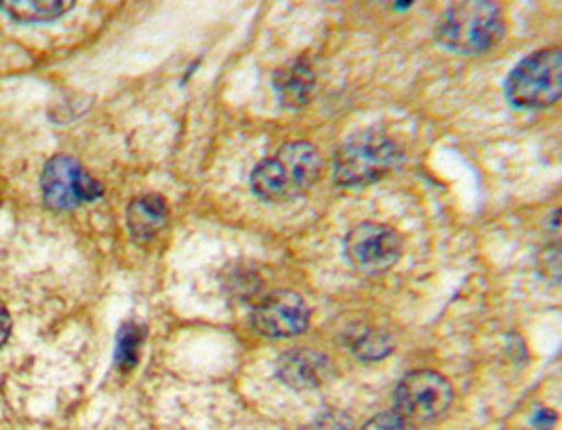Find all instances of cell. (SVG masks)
Here are the masks:
<instances>
[{
	"instance_id": "6da1fadb",
	"label": "cell",
	"mask_w": 562,
	"mask_h": 430,
	"mask_svg": "<svg viewBox=\"0 0 562 430\" xmlns=\"http://www.w3.org/2000/svg\"><path fill=\"white\" fill-rule=\"evenodd\" d=\"M506 34V19L497 3H456L447 8L436 25V39L456 55H483L495 48Z\"/></svg>"
},
{
	"instance_id": "7a4b0ae2",
	"label": "cell",
	"mask_w": 562,
	"mask_h": 430,
	"mask_svg": "<svg viewBox=\"0 0 562 430\" xmlns=\"http://www.w3.org/2000/svg\"><path fill=\"white\" fill-rule=\"evenodd\" d=\"M323 168L321 152L306 140L286 143L274 157L259 163L252 172V191L266 202H286L306 193Z\"/></svg>"
},
{
	"instance_id": "3957f363",
	"label": "cell",
	"mask_w": 562,
	"mask_h": 430,
	"mask_svg": "<svg viewBox=\"0 0 562 430\" xmlns=\"http://www.w3.org/2000/svg\"><path fill=\"white\" fill-rule=\"evenodd\" d=\"M402 161L397 143L381 129H366L349 136L334 157V179L345 189L379 182Z\"/></svg>"
},
{
	"instance_id": "277c9868",
	"label": "cell",
	"mask_w": 562,
	"mask_h": 430,
	"mask_svg": "<svg viewBox=\"0 0 562 430\" xmlns=\"http://www.w3.org/2000/svg\"><path fill=\"white\" fill-rule=\"evenodd\" d=\"M562 93V53L542 48L515 66L506 80V95L521 110H544Z\"/></svg>"
},
{
	"instance_id": "5b68a950",
	"label": "cell",
	"mask_w": 562,
	"mask_h": 430,
	"mask_svg": "<svg viewBox=\"0 0 562 430\" xmlns=\"http://www.w3.org/2000/svg\"><path fill=\"white\" fill-rule=\"evenodd\" d=\"M453 399V389L445 376L431 370L406 374L395 387V412L406 421L429 423L447 412Z\"/></svg>"
},
{
	"instance_id": "8992f818",
	"label": "cell",
	"mask_w": 562,
	"mask_h": 430,
	"mask_svg": "<svg viewBox=\"0 0 562 430\" xmlns=\"http://www.w3.org/2000/svg\"><path fill=\"white\" fill-rule=\"evenodd\" d=\"M402 257V238L381 223H361L345 236V259L361 274H381Z\"/></svg>"
},
{
	"instance_id": "52a82bcc",
	"label": "cell",
	"mask_w": 562,
	"mask_h": 430,
	"mask_svg": "<svg viewBox=\"0 0 562 430\" xmlns=\"http://www.w3.org/2000/svg\"><path fill=\"white\" fill-rule=\"evenodd\" d=\"M42 193L53 211H74L102 195V186L68 155L53 157L42 174Z\"/></svg>"
},
{
	"instance_id": "ba28073f",
	"label": "cell",
	"mask_w": 562,
	"mask_h": 430,
	"mask_svg": "<svg viewBox=\"0 0 562 430\" xmlns=\"http://www.w3.org/2000/svg\"><path fill=\"white\" fill-rule=\"evenodd\" d=\"M311 310L297 293H272L266 297L252 315V321L259 333L268 338H293L306 331Z\"/></svg>"
},
{
	"instance_id": "9c48e42d",
	"label": "cell",
	"mask_w": 562,
	"mask_h": 430,
	"mask_svg": "<svg viewBox=\"0 0 562 430\" xmlns=\"http://www.w3.org/2000/svg\"><path fill=\"white\" fill-rule=\"evenodd\" d=\"M331 372L329 358L315 349L297 347L286 351L277 361V376L293 389L321 387Z\"/></svg>"
},
{
	"instance_id": "30bf717a",
	"label": "cell",
	"mask_w": 562,
	"mask_h": 430,
	"mask_svg": "<svg viewBox=\"0 0 562 430\" xmlns=\"http://www.w3.org/2000/svg\"><path fill=\"white\" fill-rule=\"evenodd\" d=\"M127 229L134 242L138 245H148L155 240L168 220V204L161 195H144L132 200L127 206Z\"/></svg>"
},
{
	"instance_id": "8fae6325",
	"label": "cell",
	"mask_w": 562,
	"mask_h": 430,
	"mask_svg": "<svg viewBox=\"0 0 562 430\" xmlns=\"http://www.w3.org/2000/svg\"><path fill=\"white\" fill-rule=\"evenodd\" d=\"M274 91L279 102L289 110H300L315 91V76L306 61H293L274 76Z\"/></svg>"
},
{
	"instance_id": "7c38bea8",
	"label": "cell",
	"mask_w": 562,
	"mask_h": 430,
	"mask_svg": "<svg viewBox=\"0 0 562 430\" xmlns=\"http://www.w3.org/2000/svg\"><path fill=\"white\" fill-rule=\"evenodd\" d=\"M347 347L355 353L359 361H381L395 349V340L391 333L372 327H359L347 336Z\"/></svg>"
},
{
	"instance_id": "4fadbf2b",
	"label": "cell",
	"mask_w": 562,
	"mask_h": 430,
	"mask_svg": "<svg viewBox=\"0 0 562 430\" xmlns=\"http://www.w3.org/2000/svg\"><path fill=\"white\" fill-rule=\"evenodd\" d=\"M12 19L21 21V23H44V21H55L59 16H64L74 3H61V0H5L0 3Z\"/></svg>"
},
{
	"instance_id": "5bb4252c",
	"label": "cell",
	"mask_w": 562,
	"mask_h": 430,
	"mask_svg": "<svg viewBox=\"0 0 562 430\" xmlns=\"http://www.w3.org/2000/svg\"><path fill=\"white\" fill-rule=\"evenodd\" d=\"M146 331L136 321H127L123 325L119 340H116V365L123 372H130L136 363H138V353H140V344H144Z\"/></svg>"
},
{
	"instance_id": "9a60e30c",
	"label": "cell",
	"mask_w": 562,
	"mask_h": 430,
	"mask_svg": "<svg viewBox=\"0 0 562 430\" xmlns=\"http://www.w3.org/2000/svg\"><path fill=\"white\" fill-rule=\"evenodd\" d=\"M361 430H415V426L397 412H381L372 417Z\"/></svg>"
},
{
	"instance_id": "2e32d148",
	"label": "cell",
	"mask_w": 562,
	"mask_h": 430,
	"mask_svg": "<svg viewBox=\"0 0 562 430\" xmlns=\"http://www.w3.org/2000/svg\"><path fill=\"white\" fill-rule=\"evenodd\" d=\"M306 430H355V426H351V419L347 415L329 410L323 412Z\"/></svg>"
},
{
	"instance_id": "e0dca14e",
	"label": "cell",
	"mask_w": 562,
	"mask_h": 430,
	"mask_svg": "<svg viewBox=\"0 0 562 430\" xmlns=\"http://www.w3.org/2000/svg\"><path fill=\"white\" fill-rule=\"evenodd\" d=\"M10 333H12V315H10L8 306L0 302V347L8 342Z\"/></svg>"
},
{
	"instance_id": "ac0fdd59",
	"label": "cell",
	"mask_w": 562,
	"mask_h": 430,
	"mask_svg": "<svg viewBox=\"0 0 562 430\" xmlns=\"http://www.w3.org/2000/svg\"><path fill=\"white\" fill-rule=\"evenodd\" d=\"M555 421V417L549 412V410H540V415H538V419H536V423H538V428L540 430H549V426Z\"/></svg>"
},
{
	"instance_id": "d6986e66",
	"label": "cell",
	"mask_w": 562,
	"mask_h": 430,
	"mask_svg": "<svg viewBox=\"0 0 562 430\" xmlns=\"http://www.w3.org/2000/svg\"><path fill=\"white\" fill-rule=\"evenodd\" d=\"M411 8V3H395V10H406Z\"/></svg>"
}]
</instances>
